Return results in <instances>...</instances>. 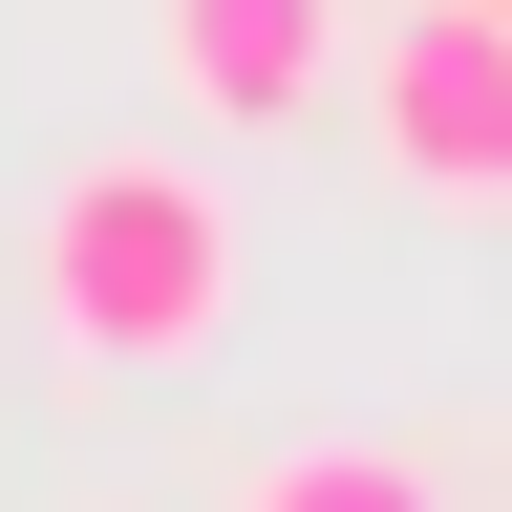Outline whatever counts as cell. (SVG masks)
<instances>
[{
  "label": "cell",
  "instance_id": "cell-3",
  "mask_svg": "<svg viewBox=\"0 0 512 512\" xmlns=\"http://www.w3.org/2000/svg\"><path fill=\"white\" fill-rule=\"evenodd\" d=\"M150 43L192 128H320V86H342V0H150Z\"/></svg>",
  "mask_w": 512,
  "mask_h": 512
},
{
  "label": "cell",
  "instance_id": "cell-1",
  "mask_svg": "<svg viewBox=\"0 0 512 512\" xmlns=\"http://www.w3.org/2000/svg\"><path fill=\"white\" fill-rule=\"evenodd\" d=\"M235 299H256V214H235L214 150L128 128V150H86V171L43 192V342L86 363V384H171V363H214Z\"/></svg>",
  "mask_w": 512,
  "mask_h": 512
},
{
  "label": "cell",
  "instance_id": "cell-2",
  "mask_svg": "<svg viewBox=\"0 0 512 512\" xmlns=\"http://www.w3.org/2000/svg\"><path fill=\"white\" fill-rule=\"evenodd\" d=\"M363 150H384L406 214L512 235V0H406L363 43Z\"/></svg>",
  "mask_w": 512,
  "mask_h": 512
},
{
  "label": "cell",
  "instance_id": "cell-4",
  "mask_svg": "<svg viewBox=\"0 0 512 512\" xmlns=\"http://www.w3.org/2000/svg\"><path fill=\"white\" fill-rule=\"evenodd\" d=\"M235 512H448L427 448H384V427H299V448H256Z\"/></svg>",
  "mask_w": 512,
  "mask_h": 512
}]
</instances>
